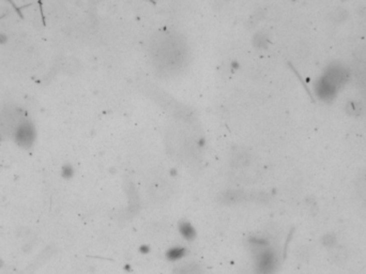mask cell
I'll return each mask as SVG.
<instances>
[{
  "mask_svg": "<svg viewBox=\"0 0 366 274\" xmlns=\"http://www.w3.org/2000/svg\"><path fill=\"white\" fill-rule=\"evenodd\" d=\"M35 140V130L30 123H23L17 130V142L23 147H29Z\"/></svg>",
  "mask_w": 366,
  "mask_h": 274,
  "instance_id": "cell-1",
  "label": "cell"
},
{
  "mask_svg": "<svg viewBox=\"0 0 366 274\" xmlns=\"http://www.w3.org/2000/svg\"><path fill=\"white\" fill-rule=\"evenodd\" d=\"M180 230H181L182 236L186 239H192L194 237V233H195V231H194V229H193V227L189 223H182L181 227H180Z\"/></svg>",
  "mask_w": 366,
  "mask_h": 274,
  "instance_id": "cell-2",
  "label": "cell"
},
{
  "mask_svg": "<svg viewBox=\"0 0 366 274\" xmlns=\"http://www.w3.org/2000/svg\"><path fill=\"white\" fill-rule=\"evenodd\" d=\"M184 255V249L183 248H178V247H175V248H171L167 256L168 258H170V259H178V258H180Z\"/></svg>",
  "mask_w": 366,
  "mask_h": 274,
  "instance_id": "cell-3",
  "label": "cell"
},
{
  "mask_svg": "<svg viewBox=\"0 0 366 274\" xmlns=\"http://www.w3.org/2000/svg\"><path fill=\"white\" fill-rule=\"evenodd\" d=\"M72 174H73V170H72V168L70 167V166H66V167L64 168V173H62V175H64V177H66V178H70V177L72 176Z\"/></svg>",
  "mask_w": 366,
  "mask_h": 274,
  "instance_id": "cell-4",
  "label": "cell"
}]
</instances>
